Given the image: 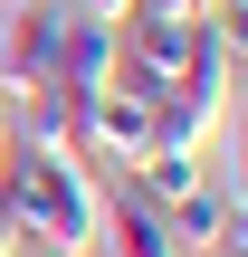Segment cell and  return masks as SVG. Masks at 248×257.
<instances>
[{"mask_svg":"<svg viewBox=\"0 0 248 257\" xmlns=\"http://www.w3.org/2000/svg\"><path fill=\"white\" fill-rule=\"evenodd\" d=\"M115 67H124V29H115L105 10H67V38H57V76H48V86L76 105V95H105Z\"/></svg>","mask_w":248,"mask_h":257,"instance_id":"3","label":"cell"},{"mask_svg":"<svg viewBox=\"0 0 248 257\" xmlns=\"http://www.w3.org/2000/svg\"><path fill=\"white\" fill-rule=\"evenodd\" d=\"M67 143H76V162H143L153 153V95H134L124 76L105 86V95H76V124H67Z\"/></svg>","mask_w":248,"mask_h":257,"instance_id":"2","label":"cell"},{"mask_svg":"<svg viewBox=\"0 0 248 257\" xmlns=\"http://www.w3.org/2000/svg\"><path fill=\"white\" fill-rule=\"evenodd\" d=\"M220 191H229V200H239V210H248V124H239V134H229V181H220Z\"/></svg>","mask_w":248,"mask_h":257,"instance_id":"8","label":"cell"},{"mask_svg":"<svg viewBox=\"0 0 248 257\" xmlns=\"http://www.w3.org/2000/svg\"><path fill=\"white\" fill-rule=\"evenodd\" d=\"M96 248H105V257H191L182 238H172V219H162L143 191H124V200L105 191V229H96Z\"/></svg>","mask_w":248,"mask_h":257,"instance_id":"5","label":"cell"},{"mask_svg":"<svg viewBox=\"0 0 248 257\" xmlns=\"http://www.w3.org/2000/svg\"><path fill=\"white\" fill-rule=\"evenodd\" d=\"M134 10H162V19H210L220 0H134Z\"/></svg>","mask_w":248,"mask_h":257,"instance_id":"9","label":"cell"},{"mask_svg":"<svg viewBox=\"0 0 248 257\" xmlns=\"http://www.w3.org/2000/svg\"><path fill=\"white\" fill-rule=\"evenodd\" d=\"M0 162H10V105H0Z\"/></svg>","mask_w":248,"mask_h":257,"instance_id":"13","label":"cell"},{"mask_svg":"<svg viewBox=\"0 0 248 257\" xmlns=\"http://www.w3.org/2000/svg\"><path fill=\"white\" fill-rule=\"evenodd\" d=\"M0 200H10V229L38 238L48 257H96V229H105V181H96V162H76V153H19V143H10Z\"/></svg>","mask_w":248,"mask_h":257,"instance_id":"1","label":"cell"},{"mask_svg":"<svg viewBox=\"0 0 248 257\" xmlns=\"http://www.w3.org/2000/svg\"><path fill=\"white\" fill-rule=\"evenodd\" d=\"M0 257H19V229H10V200H0Z\"/></svg>","mask_w":248,"mask_h":257,"instance_id":"11","label":"cell"},{"mask_svg":"<svg viewBox=\"0 0 248 257\" xmlns=\"http://www.w3.org/2000/svg\"><path fill=\"white\" fill-rule=\"evenodd\" d=\"M124 191H143L153 210H172L182 191H201V153H162V143H153V153L124 172Z\"/></svg>","mask_w":248,"mask_h":257,"instance_id":"6","label":"cell"},{"mask_svg":"<svg viewBox=\"0 0 248 257\" xmlns=\"http://www.w3.org/2000/svg\"><path fill=\"white\" fill-rule=\"evenodd\" d=\"M162 219H172V238H182V248H220V229H229V191H220V181H201V191H182Z\"/></svg>","mask_w":248,"mask_h":257,"instance_id":"7","label":"cell"},{"mask_svg":"<svg viewBox=\"0 0 248 257\" xmlns=\"http://www.w3.org/2000/svg\"><path fill=\"white\" fill-rule=\"evenodd\" d=\"M76 10H105V19H124V10H134V0H76Z\"/></svg>","mask_w":248,"mask_h":257,"instance_id":"12","label":"cell"},{"mask_svg":"<svg viewBox=\"0 0 248 257\" xmlns=\"http://www.w3.org/2000/svg\"><path fill=\"white\" fill-rule=\"evenodd\" d=\"M220 248H229V257H248V210H239V200H229V229H220Z\"/></svg>","mask_w":248,"mask_h":257,"instance_id":"10","label":"cell"},{"mask_svg":"<svg viewBox=\"0 0 248 257\" xmlns=\"http://www.w3.org/2000/svg\"><path fill=\"white\" fill-rule=\"evenodd\" d=\"M67 10H76V0H29V10L10 19V38H0V105L57 76V38H67Z\"/></svg>","mask_w":248,"mask_h":257,"instance_id":"4","label":"cell"}]
</instances>
